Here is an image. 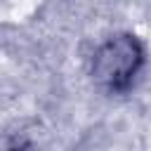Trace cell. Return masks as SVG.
<instances>
[{
	"mask_svg": "<svg viewBox=\"0 0 151 151\" xmlns=\"http://www.w3.org/2000/svg\"><path fill=\"white\" fill-rule=\"evenodd\" d=\"M142 64H144L142 42L130 33H120L99 45V50L92 57V76L101 87L118 92L134 83Z\"/></svg>",
	"mask_w": 151,
	"mask_h": 151,
	"instance_id": "cell-1",
	"label": "cell"
}]
</instances>
